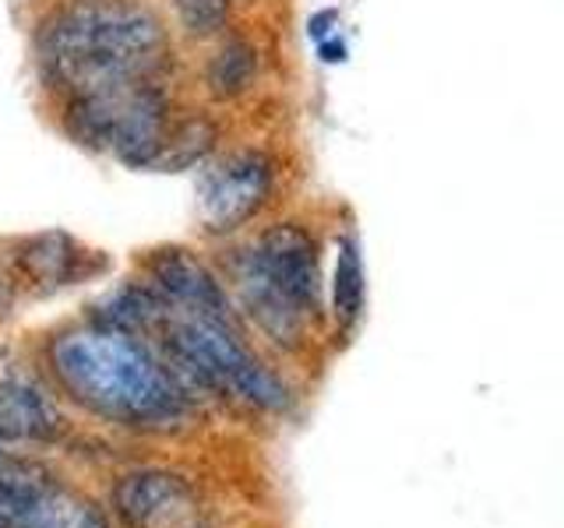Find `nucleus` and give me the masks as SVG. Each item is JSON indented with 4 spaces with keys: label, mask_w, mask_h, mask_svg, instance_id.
Returning a JSON list of instances; mask_svg holds the SVG:
<instances>
[{
    "label": "nucleus",
    "mask_w": 564,
    "mask_h": 528,
    "mask_svg": "<svg viewBox=\"0 0 564 528\" xmlns=\"http://www.w3.org/2000/svg\"><path fill=\"white\" fill-rule=\"evenodd\" d=\"M254 257L261 272L272 278V286L300 314L311 317L322 310V264H317V246L304 226L279 222L264 229L254 246Z\"/></svg>",
    "instance_id": "obj_7"
},
{
    "label": "nucleus",
    "mask_w": 564,
    "mask_h": 528,
    "mask_svg": "<svg viewBox=\"0 0 564 528\" xmlns=\"http://www.w3.org/2000/svg\"><path fill=\"white\" fill-rule=\"evenodd\" d=\"M88 272L85 251L75 243V237L50 229V233L29 237L14 251V275L32 289H57L70 286Z\"/></svg>",
    "instance_id": "obj_10"
},
{
    "label": "nucleus",
    "mask_w": 564,
    "mask_h": 528,
    "mask_svg": "<svg viewBox=\"0 0 564 528\" xmlns=\"http://www.w3.org/2000/svg\"><path fill=\"white\" fill-rule=\"evenodd\" d=\"M145 264H149V275L155 278V289L163 293L173 307H181L187 314L216 317V321L229 324L234 310H229L223 286L191 251H184V246H159Z\"/></svg>",
    "instance_id": "obj_9"
},
{
    "label": "nucleus",
    "mask_w": 564,
    "mask_h": 528,
    "mask_svg": "<svg viewBox=\"0 0 564 528\" xmlns=\"http://www.w3.org/2000/svg\"><path fill=\"white\" fill-rule=\"evenodd\" d=\"M57 430L61 419L40 392L18 381L0 384V448L14 440H50Z\"/></svg>",
    "instance_id": "obj_12"
},
{
    "label": "nucleus",
    "mask_w": 564,
    "mask_h": 528,
    "mask_svg": "<svg viewBox=\"0 0 564 528\" xmlns=\"http://www.w3.org/2000/svg\"><path fill=\"white\" fill-rule=\"evenodd\" d=\"M322 57H325V61H332V64H335V61H343V57H346V46H343L339 40L322 43Z\"/></svg>",
    "instance_id": "obj_18"
},
{
    "label": "nucleus",
    "mask_w": 564,
    "mask_h": 528,
    "mask_svg": "<svg viewBox=\"0 0 564 528\" xmlns=\"http://www.w3.org/2000/svg\"><path fill=\"white\" fill-rule=\"evenodd\" d=\"M117 510L131 528H202V507L194 490L170 472L128 475L117 493Z\"/></svg>",
    "instance_id": "obj_8"
},
{
    "label": "nucleus",
    "mask_w": 564,
    "mask_h": 528,
    "mask_svg": "<svg viewBox=\"0 0 564 528\" xmlns=\"http://www.w3.org/2000/svg\"><path fill=\"white\" fill-rule=\"evenodd\" d=\"M216 145V128H212L208 120L194 117V120H184L170 128L163 148H159L155 163L149 169H163V173H181V169H191L194 163H202V158L212 152Z\"/></svg>",
    "instance_id": "obj_13"
},
{
    "label": "nucleus",
    "mask_w": 564,
    "mask_h": 528,
    "mask_svg": "<svg viewBox=\"0 0 564 528\" xmlns=\"http://www.w3.org/2000/svg\"><path fill=\"white\" fill-rule=\"evenodd\" d=\"M272 169L258 152H237L219 163L202 184V222L208 233H234L269 198Z\"/></svg>",
    "instance_id": "obj_6"
},
{
    "label": "nucleus",
    "mask_w": 564,
    "mask_h": 528,
    "mask_svg": "<svg viewBox=\"0 0 564 528\" xmlns=\"http://www.w3.org/2000/svg\"><path fill=\"white\" fill-rule=\"evenodd\" d=\"M50 370L82 409L128 427H163L187 413L176 374L134 331L113 324L67 328L50 342Z\"/></svg>",
    "instance_id": "obj_2"
},
{
    "label": "nucleus",
    "mask_w": 564,
    "mask_h": 528,
    "mask_svg": "<svg viewBox=\"0 0 564 528\" xmlns=\"http://www.w3.org/2000/svg\"><path fill=\"white\" fill-rule=\"evenodd\" d=\"M332 304H335V317H339L343 324H349L352 317L360 314V304H364V268H360V251L352 240H343V246H339Z\"/></svg>",
    "instance_id": "obj_15"
},
{
    "label": "nucleus",
    "mask_w": 564,
    "mask_h": 528,
    "mask_svg": "<svg viewBox=\"0 0 564 528\" xmlns=\"http://www.w3.org/2000/svg\"><path fill=\"white\" fill-rule=\"evenodd\" d=\"M181 22L194 32V35H212L226 25V0H173Z\"/></svg>",
    "instance_id": "obj_16"
},
{
    "label": "nucleus",
    "mask_w": 564,
    "mask_h": 528,
    "mask_svg": "<svg viewBox=\"0 0 564 528\" xmlns=\"http://www.w3.org/2000/svg\"><path fill=\"white\" fill-rule=\"evenodd\" d=\"M0 528H110L102 510L53 475L0 451Z\"/></svg>",
    "instance_id": "obj_5"
},
{
    "label": "nucleus",
    "mask_w": 564,
    "mask_h": 528,
    "mask_svg": "<svg viewBox=\"0 0 564 528\" xmlns=\"http://www.w3.org/2000/svg\"><path fill=\"white\" fill-rule=\"evenodd\" d=\"M234 278H237V289H240L247 314H251L275 342L290 345V342L300 339V334H304L307 317L272 286V278L261 272L254 251H240V257L234 261Z\"/></svg>",
    "instance_id": "obj_11"
},
{
    "label": "nucleus",
    "mask_w": 564,
    "mask_h": 528,
    "mask_svg": "<svg viewBox=\"0 0 564 528\" xmlns=\"http://www.w3.org/2000/svg\"><path fill=\"white\" fill-rule=\"evenodd\" d=\"M166 25L141 0H70L35 40L40 70L64 99L149 81L166 61Z\"/></svg>",
    "instance_id": "obj_1"
},
{
    "label": "nucleus",
    "mask_w": 564,
    "mask_h": 528,
    "mask_svg": "<svg viewBox=\"0 0 564 528\" xmlns=\"http://www.w3.org/2000/svg\"><path fill=\"white\" fill-rule=\"evenodd\" d=\"M254 70H258V61H254L251 46L240 43V40L226 43L216 53V57H212V64H208V88H212V96H219V99L240 96L243 88H251Z\"/></svg>",
    "instance_id": "obj_14"
},
{
    "label": "nucleus",
    "mask_w": 564,
    "mask_h": 528,
    "mask_svg": "<svg viewBox=\"0 0 564 528\" xmlns=\"http://www.w3.org/2000/svg\"><path fill=\"white\" fill-rule=\"evenodd\" d=\"M11 304H14V286H11V275L0 268V321L11 314Z\"/></svg>",
    "instance_id": "obj_17"
},
{
    "label": "nucleus",
    "mask_w": 564,
    "mask_h": 528,
    "mask_svg": "<svg viewBox=\"0 0 564 528\" xmlns=\"http://www.w3.org/2000/svg\"><path fill=\"white\" fill-rule=\"evenodd\" d=\"M64 128L96 152L149 169L170 134V96L155 78L64 99Z\"/></svg>",
    "instance_id": "obj_3"
},
{
    "label": "nucleus",
    "mask_w": 564,
    "mask_h": 528,
    "mask_svg": "<svg viewBox=\"0 0 564 528\" xmlns=\"http://www.w3.org/2000/svg\"><path fill=\"white\" fill-rule=\"evenodd\" d=\"M155 331L166 339L170 352L184 363L187 374H194L198 381L251 402L258 409H286L290 405L286 384L251 356V349L237 339L226 321L187 314L170 304L163 324Z\"/></svg>",
    "instance_id": "obj_4"
}]
</instances>
